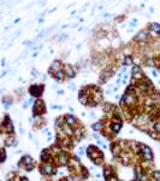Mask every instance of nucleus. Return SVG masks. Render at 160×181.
<instances>
[{
  "label": "nucleus",
  "instance_id": "nucleus-15",
  "mask_svg": "<svg viewBox=\"0 0 160 181\" xmlns=\"http://www.w3.org/2000/svg\"><path fill=\"white\" fill-rule=\"evenodd\" d=\"M60 160H62V162H60L62 164H66V160H68V158H66V154L62 153V154H60Z\"/></svg>",
  "mask_w": 160,
  "mask_h": 181
},
{
  "label": "nucleus",
  "instance_id": "nucleus-3",
  "mask_svg": "<svg viewBox=\"0 0 160 181\" xmlns=\"http://www.w3.org/2000/svg\"><path fill=\"white\" fill-rule=\"evenodd\" d=\"M149 28H148V30H149V33H151V36L152 35H154V38H158L160 35V24L159 23H151L149 26H148Z\"/></svg>",
  "mask_w": 160,
  "mask_h": 181
},
{
  "label": "nucleus",
  "instance_id": "nucleus-1",
  "mask_svg": "<svg viewBox=\"0 0 160 181\" xmlns=\"http://www.w3.org/2000/svg\"><path fill=\"white\" fill-rule=\"evenodd\" d=\"M149 39H151V33H149L148 29H142L135 36V40L140 42H147L149 41Z\"/></svg>",
  "mask_w": 160,
  "mask_h": 181
},
{
  "label": "nucleus",
  "instance_id": "nucleus-12",
  "mask_svg": "<svg viewBox=\"0 0 160 181\" xmlns=\"http://www.w3.org/2000/svg\"><path fill=\"white\" fill-rule=\"evenodd\" d=\"M66 121H68V124L69 126H74L75 124V117L71 116V115H68L66 116Z\"/></svg>",
  "mask_w": 160,
  "mask_h": 181
},
{
  "label": "nucleus",
  "instance_id": "nucleus-6",
  "mask_svg": "<svg viewBox=\"0 0 160 181\" xmlns=\"http://www.w3.org/2000/svg\"><path fill=\"white\" fill-rule=\"evenodd\" d=\"M12 103H13V99H12V97L6 96V97L2 98V104H4V108H5V109H8V108L12 105Z\"/></svg>",
  "mask_w": 160,
  "mask_h": 181
},
{
  "label": "nucleus",
  "instance_id": "nucleus-2",
  "mask_svg": "<svg viewBox=\"0 0 160 181\" xmlns=\"http://www.w3.org/2000/svg\"><path fill=\"white\" fill-rule=\"evenodd\" d=\"M43 92V86L40 84H31L30 88H29V93L33 96V97H40Z\"/></svg>",
  "mask_w": 160,
  "mask_h": 181
},
{
  "label": "nucleus",
  "instance_id": "nucleus-20",
  "mask_svg": "<svg viewBox=\"0 0 160 181\" xmlns=\"http://www.w3.org/2000/svg\"><path fill=\"white\" fill-rule=\"evenodd\" d=\"M63 93H64V90H58V94H59V96H60V94H63Z\"/></svg>",
  "mask_w": 160,
  "mask_h": 181
},
{
  "label": "nucleus",
  "instance_id": "nucleus-13",
  "mask_svg": "<svg viewBox=\"0 0 160 181\" xmlns=\"http://www.w3.org/2000/svg\"><path fill=\"white\" fill-rule=\"evenodd\" d=\"M120 127H122V123L117 122V123H114V124L112 126V129H113V132L118 133V132H119V129H120Z\"/></svg>",
  "mask_w": 160,
  "mask_h": 181
},
{
  "label": "nucleus",
  "instance_id": "nucleus-8",
  "mask_svg": "<svg viewBox=\"0 0 160 181\" xmlns=\"http://www.w3.org/2000/svg\"><path fill=\"white\" fill-rule=\"evenodd\" d=\"M41 170L43 174H53L54 173V168L52 166H45V167L41 168Z\"/></svg>",
  "mask_w": 160,
  "mask_h": 181
},
{
  "label": "nucleus",
  "instance_id": "nucleus-10",
  "mask_svg": "<svg viewBox=\"0 0 160 181\" xmlns=\"http://www.w3.org/2000/svg\"><path fill=\"white\" fill-rule=\"evenodd\" d=\"M131 64H132V58L130 56H126L125 59H124V62H123V65L128 66V65H131Z\"/></svg>",
  "mask_w": 160,
  "mask_h": 181
},
{
  "label": "nucleus",
  "instance_id": "nucleus-4",
  "mask_svg": "<svg viewBox=\"0 0 160 181\" xmlns=\"http://www.w3.org/2000/svg\"><path fill=\"white\" fill-rule=\"evenodd\" d=\"M63 71H64V75H68V77H70V78L76 76V70L74 69V66L70 65V64L63 65Z\"/></svg>",
  "mask_w": 160,
  "mask_h": 181
},
{
  "label": "nucleus",
  "instance_id": "nucleus-14",
  "mask_svg": "<svg viewBox=\"0 0 160 181\" xmlns=\"http://www.w3.org/2000/svg\"><path fill=\"white\" fill-rule=\"evenodd\" d=\"M91 128H93L94 130H100V129H102V123H101V122H97V123L91 126Z\"/></svg>",
  "mask_w": 160,
  "mask_h": 181
},
{
  "label": "nucleus",
  "instance_id": "nucleus-21",
  "mask_svg": "<svg viewBox=\"0 0 160 181\" xmlns=\"http://www.w3.org/2000/svg\"><path fill=\"white\" fill-rule=\"evenodd\" d=\"M2 130H4V129H2V128H1V127H0V134H1V133H2Z\"/></svg>",
  "mask_w": 160,
  "mask_h": 181
},
{
  "label": "nucleus",
  "instance_id": "nucleus-17",
  "mask_svg": "<svg viewBox=\"0 0 160 181\" xmlns=\"http://www.w3.org/2000/svg\"><path fill=\"white\" fill-rule=\"evenodd\" d=\"M155 179H157V180H159V179H160V173H159V172H157V173H155Z\"/></svg>",
  "mask_w": 160,
  "mask_h": 181
},
{
  "label": "nucleus",
  "instance_id": "nucleus-19",
  "mask_svg": "<svg viewBox=\"0 0 160 181\" xmlns=\"http://www.w3.org/2000/svg\"><path fill=\"white\" fill-rule=\"evenodd\" d=\"M69 88H70V90H75V84H70Z\"/></svg>",
  "mask_w": 160,
  "mask_h": 181
},
{
  "label": "nucleus",
  "instance_id": "nucleus-7",
  "mask_svg": "<svg viewBox=\"0 0 160 181\" xmlns=\"http://www.w3.org/2000/svg\"><path fill=\"white\" fill-rule=\"evenodd\" d=\"M142 150H143V157L146 158V160H152V151H151V148L149 147L145 146V145H142Z\"/></svg>",
  "mask_w": 160,
  "mask_h": 181
},
{
  "label": "nucleus",
  "instance_id": "nucleus-16",
  "mask_svg": "<svg viewBox=\"0 0 160 181\" xmlns=\"http://www.w3.org/2000/svg\"><path fill=\"white\" fill-rule=\"evenodd\" d=\"M33 76H39V71L37 70H33Z\"/></svg>",
  "mask_w": 160,
  "mask_h": 181
},
{
  "label": "nucleus",
  "instance_id": "nucleus-5",
  "mask_svg": "<svg viewBox=\"0 0 160 181\" xmlns=\"http://www.w3.org/2000/svg\"><path fill=\"white\" fill-rule=\"evenodd\" d=\"M45 111V106H43V103L42 102H36L34 104V116H37V115H41L42 112Z\"/></svg>",
  "mask_w": 160,
  "mask_h": 181
},
{
  "label": "nucleus",
  "instance_id": "nucleus-18",
  "mask_svg": "<svg viewBox=\"0 0 160 181\" xmlns=\"http://www.w3.org/2000/svg\"><path fill=\"white\" fill-rule=\"evenodd\" d=\"M155 129H157L158 132H160V123H158V124H155Z\"/></svg>",
  "mask_w": 160,
  "mask_h": 181
},
{
  "label": "nucleus",
  "instance_id": "nucleus-11",
  "mask_svg": "<svg viewBox=\"0 0 160 181\" xmlns=\"http://www.w3.org/2000/svg\"><path fill=\"white\" fill-rule=\"evenodd\" d=\"M5 160H6V152L4 148H0V163H2Z\"/></svg>",
  "mask_w": 160,
  "mask_h": 181
},
{
  "label": "nucleus",
  "instance_id": "nucleus-9",
  "mask_svg": "<svg viewBox=\"0 0 160 181\" xmlns=\"http://www.w3.org/2000/svg\"><path fill=\"white\" fill-rule=\"evenodd\" d=\"M14 141H16V140L13 139V135H12V134H8V136L5 139V145H6V146H12V142H14Z\"/></svg>",
  "mask_w": 160,
  "mask_h": 181
}]
</instances>
